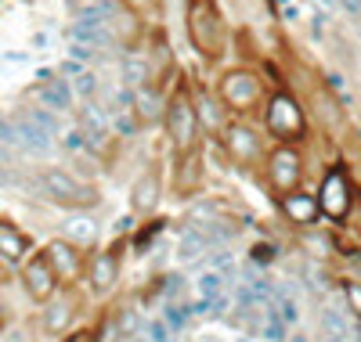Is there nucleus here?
I'll return each instance as SVG.
<instances>
[{
	"mask_svg": "<svg viewBox=\"0 0 361 342\" xmlns=\"http://www.w3.org/2000/svg\"><path fill=\"white\" fill-rule=\"evenodd\" d=\"M40 184H44V191H47L54 202H66V205H90V202L98 198L94 188H87V184L73 180L66 170H44Z\"/></svg>",
	"mask_w": 361,
	"mask_h": 342,
	"instance_id": "f257e3e1",
	"label": "nucleus"
},
{
	"mask_svg": "<svg viewBox=\"0 0 361 342\" xmlns=\"http://www.w3.org/2000/svg\"><path fill=\"white\" fill-rule=\"evenodd\" d=\"M54 281H58V274H54L47 256L29 260V267H25V289H29V296H33V299H51Z\"/></svg>",
	"mask_w": 361,
	"mask_h": 342,
	"instance_id": "f03ea898",
	"label": "nucleus"
},
{
	"mask_svg": "<svg viewBox=\"0 0 361 342\" xmlns=\"http://www.w3.org/2000/svg\"><path fill=\"white\" fill-rule=\"evenodd\" d=\"M166 127H170V137H173L180 148L192 141V134H195V115H192V108H188L185 98H173V101H170V108H166Z\"/></svg>",
	"mask_w": 361,
	"mask_h": 342,
	"instance_id": "7ed1b4c3",
	"label": "nucleus"
},
{
	"mask_svg": "<svg viewBox=\"0 0 361 342\" xmlns=\"http://www.w3.org/2000/svg\"><path fill=\"white\" fill-rule=\"evenodd\" d=\"M267 130L279 134V137H289L300 130V108L289 101V98H275V105L267 108Z\"/></svg>",
	"mask_w": 361,
	"mask_h": 342,
	"instance_id": "20e7f679",
	"label": "nucleus"
},
{
	"mask_svg": "<svg viewBox=\"0 0 361 342\" xmlns=\"http://www.w3.org/2000/svg\"><path fill=\"white\" fill-rule=\"evenodd\" d=\"M322 209L333 216V220H340L343 209H347V184H343L340 170H333L325 177V184H322Z\"/></svg>",
	"mask_w": 361,
	"mask_h": 342,
	"instance_id": "39448f33",
	"label": "nucleus"
},
{
	"mask_svg": "<svg viewBox=\"0 0 361 342\" xmlns=\"http://www.w3.org/2000/svg\"><path fill=\"white\" fill-rule=\"evenodd\" d=\"M192 37L199 47L206 51H217L221 47V29H217V15L206 11V8H195L192 11Z\"/></svg>",
	"mask_w": 361,
	"mask_h": 342,
	"instance_id": "423d86ee",
	"label": "nucleus"
},
{
	"mask_svg": "<svg viewBox=\"0 0 361 342\" xmlns=\"http://www.w3.org/2000/svg\"><path fill=\"white\" fill-rule=\"evenodd\" d=\"M271 180L279 184L282 191H289L293 184H296V177H300V159H296V151H289V148H279L275 155H271Z\"/></svg>",
	"mask_w": 361,
	"mask_h": 342,
	"instance_id": "0eeeda50",
	"label": "nucleus"
},
{
	"mask_svg": "<svg viewBox=\"0 0 361 342\" xmlns=\"http://www.w3.org/2000/svg\"><path fill=\"white\" fill-rule=\"evenodd\" d=\"M15 127V144H22L25 151H33V155H47L51 151V134H44L37 122H29L25 115L11 122Z\"/></svg>",
	"mask_w": 361,
	"mask_h": 342,
	"instance_id": "6e6552de",
	"label": "nucleus"
},
{
	"mask_svg": "<svg viewBox=\"0 0 361 342\" xmlns=\"http://www.w3.org/2000/svg\"><path fill=\"white\" fill-rule=\"evenodd\" d=\"M224 98H228L231 105H238V108L253 105V101H257V80L246 76V72H231V76L224 80Z\"/></svg>",
	"mask_w": 361,
	"mask_h": 342,
	"instance_id": "1a4fd4ad",
	"label": "nucleus"
},
{
	"mask_svg": "<svg viewBox=\"0 0 361 342\" xmlns=\"http://www.w3.org/2000/svg\"><path fill=\"white\" fill-rule=\"evenodd\" d=\"M69 37L83 47H105L112 44V33H109V25L105 22H90V18H76V25L69 29Z\"/></svg>",
	"mask_w": 361,
	"mask_h": 342,
	"instance_id": "9d476101",
	"label": "nucleus"
},
{
	"mask_svg": "<svg viewBox=\"0 0 361 342\" xmlns=\"http://www.w3.org/2000/svg\"><path fill=\"white\" fill-rule=\"evenodd\" d=\"M40 101L51 108V112H66L73 105V87L66 80H51L40 87Z\"/></svg>",
	"mask_w": 361,
	"mask_h": 342,
	"instance_id": "9b49d317",
	"label": "nucleus"
},
{
	"mask_svg": "<svg viewBox=\"0 0 361 342\" xmlns=\"http://www.w3.org/2000/svg\"><path fill=\"white\" fill-rule=\"evenodd\" d=\"M47 260H51V267H54V274H58V277H73V274L80 270L76 248H73V245H66V241H54Z\"/></svg>",
	"mask_w": 361,
	"mask_h": 342,
	"instance_id": "f8f14e48",
	"label": "nucleus"
},
{
	"mask_svg": "<svg viewBox=\"0 0 361 342\" xmlns=\"http://www.w3.org/2000/svg\"><path fill=\"white\" fill-rule=\"evenodd\" d=\"M112 281H116V260L109 253L94 256V267H90V289H94V292H109Z\"/></svg>",
	"mask_w": 361,
	"mask_h": 342,
	"instance_id": "ddd939ff",
	"label": "nucleus"
},
{
	"mask_svg": "<svg viewBox=\"0 0 361 342\" xmlns=\"http://www.w3.org/2000/svg\"><path fill=\"white\" fill-rule=\"evenodd\" d=\"M156 202H159V180H156L152 173H145V177L134 184V209L148 213Z\"/></svg>",
	"mask_w": 361,
	"mask_h": 342,
	"instance_id": "4468645a",
	"label": "nucleus"
},
{
	"mask_svg": "<svg viewBox=\"0 0 361 342\" xmlns=\"http://www.w3.org/2000/svg\"><path fill=\"white\" fill-rule=\"evenodd\" d=\"M286 213L293 216L296 224H314V216H318V205H314V198L311 195H289L286 198Z\"/></svg>",
	"mask_w": 361,
	"mask_h": 342,
	"instance_id": "2eb2a0df",
	"label": "nucleus"
},
{
	"mask_svg": "<svg viewBox=\"0 0 361 342\" xmlns=\"http://www.w3.org/2000/svg\"><path fill=\"white\" fill-rule=\"evenodd\" d=\"M206 245H209V241H206V234H202V231H195V227H188L185 234L177 238V256H180V260H195L199 253H206Z\"/></svg>",
	"mask_w": 361,
	"mask_h": 342,
	"instance_id": "dca6fc26",
	"label": "nucleus"
},
{
	"mask_svg": "<svg viewBox=\"0 0 361 342\" xmlns=\"http://www.w3.org/2000/svg\"><path fill=\"white\" fill-rule=\"evenodd\" d=\"M228 141H231V151L238 155V159H257V155H260V144H257V137H253L250 130H243V127H235Z\"/></svg>",
	"mask_w": 361,
	"mask_h": 342,
	"instance_id": "f3484780",
	"label": "nucleus"
},
{
	"mask_svg": "<svg viewBox=\"0 0 361 342\" xmlns=\"http://www.w3.org/2000/svg\"><path fill=\"white\" fill-rule=\"evenodd\" d=\"M22 253H25L22 234H15V231H8V227H0V256H4L8 263H15V260H22Z\"/></svg>",
	"mask_w": 361,
	"mask_h": 342,
	"instance_id": "a211bd4d",
	"label": "nucleus"
},
{
	"mask_svg": "<svg viewBox=\"0 0 361 342\" xmlns=\"http://www.w3.org/2000/svg\"><path fill=\"white\" fill-rule=\"evenodd\" d=\"M264 314H267V317H264V338H267V342H286V328H289V324L282 321L279 306H267Z\"/></svg>",
	"mask_w": 361,
	"mask_h": 342,
	"instance_id": "6ab92c4d",
	"label": "nucleus"
},
{
	"mask_svg": "<svg viewBox=\"0 0 361 342\" xmlns=\"http://www.w3.org/2000/svg\"><path fill=\"white\" fill-rule=\"evenodd\" d=\"M66 234H69L73 241H94V238H98V224L87 220V216H73V220L66 224Z\"/></svg>",
	"mask_w": 361,
	"mask_h": 342,
	"instance_id": "aec40b11",
	"label": "nucleus"
},
{
	"mask_svg": "<svg viewBox=\"0 0 361 342\" xmlns=\"http://www.w3.org/2000/svg\"><path fill=\"white\" fill-rule=\"evenodd\" d=\"M221 292H224V274L209 270V274L199 277V296H202V299H217Z\"/></svg>",
	"mask_w": 361,
	"mask_h": 342,
	"instance_id": "412c9836",
	"label": "nucleus"
},
{
	"mask_svg": "<svg viewBox=\"0 0 361 342\" xmlns=\"http://www.w3.org/2000/svg\"><path fill=\"white\" fill-rule=\"evenodd\" d=\"M123 80L141 87L148 80V65H145V58H123Z\"/></svg>",
	"mask_w": 361,
	"mask_h": 342,
	"instance_id": "4be33fe9",
	"label": "nucleus"
},
{
	"mask_svg": "<svg viewBox=\"0 0 361 342\" xmlns=\"http://www.w3.org/2000/svg\"><path fill=\"white\" fill-rule=\"evenodd\" d=\"M322 328L329 335H343L347 338V317L340 314V310H322Z\"/></svg>",
	"mask_w": 361,
	"mask_h": 342,
	"instance_id": "5701e85b",
	"label": "nucleus"
},
{
	"mask_svg": "<svg viewBox=\"0 0 361 342\" xmlns=\"http://www.w3.org/2000/svg\"><path fill=\"white\" fill-rule=\"evenodd\" d=\"M137 115L141 119H159V98L156 94H148V90H137Z\"/></svg>",
	"mask_w": 361,
	"mask_h": 342,
	"instance_id": "b1692460",
	"label": "nucleus"
},
{
	"mask_svg": "<svg viewBox=\"0 0 361 342\" xmlns=\"http://www.w3.org/2000/svg\"><path fill=\"white\" fill-rule=\"evenodd\" d=\"M25 119H29V122H37V127H40L44 134H51V137L58 134V119H54L51 112H44V108H29Z\"/></svg>",
	"mask_w": 361,
	"mask_h": 342,
	"instance_id": "393cba45",
	"label": "nucleus"
},
{
	"mask_svg": "<svg viewBox=\"0 0 361 342\" xmlns=\"http://www.w3.org/2000/svg\"><path fill=\"white\" fill-rule=\"evenodd\" d=\"M44 324H47V331H62V328L69 324V306H51L47 317H44Z\"/></svg>",
	"mask_w": 361,
	"mask_h": 342,
	"instance_id": "a878e982",
	"label": "nucleus"
},
{
	"mask_svg": "<svg viewBox=\"0 0 361 342\" xmlns=\"http://www.w3.org/2000/svg\"><path fill=\"white\" fill-rule=\"evenodd\" d=\"M83 127L94 134V137H102V130H105V115H102L94 105H87V108H83Z\"/></svg>",
	"mask_w": 361,
	"mask_h": 342,
	"instance_id": "bb28decb",
	"label": "nucleus"
},
{
	"mask_svg": "<svg viewBox=\"0 0 361 342\" xmlns=\"http://www.w3.org/2000/svg\"><path fill=\"white\" fill-rule=\"evenodd\" d=\"M188 314H192L188 306L170 303V306H166V324H170V328H185V324H188Z\"/></svg>",
	"mask_w": 361,
	"mask_h": 342,
	"instance_id": "cd10ccee",
	"label": "nucleus"
},
{
	"mask_svg": "<svg viewBox=\"0 0 361 342\" xmlns=\"http://www.w3.org/2000/svg\"><path fill=\"white\" fill-rule=\"evenodd\" d=\"M279 314H282L286 324H296V321H300V306H296L289 296H282V299H279Z\"/></svg>",
	"mask_w": 361,
	"mask_h": 342,
	"instance_id": "c85d7f7f",
	"label": "nucleus"
},
{
	"mask_svg": "<svg viewBox=\"0 0 361 342\" xmlns=\"http://www.w3.org/2000/svg\"><path fill=\"white\" fill-rule=\"evenodd\" d=\"M148 338L152 342H170V324L166 321H152L148 324Z\"/></svg>",
	"mask_w": 361,
	"mask_h": 342,
	"instance_id": "c756f323",
	"label": "nucleus"
},
{
	"mask_svg": "<svg viewBox=\"0 0 361 342\" xmlns=\"http://www.w3.org/2000/svg\"><path fill=\"white\" fill-rule=\"evenodd\" d=\"M94 90H98V80L90 76V72H80L76 76V94H94Z\"/></svg>",
	"mask_w": 361,
	"mask_h": 342,
	"instance_id": "7c9ffc66",
	"label": "nucleus"
},
{
	"mask_svg": "<svg viewBox=\"0 0 361 342\" xmlns=\"http://www.w3.org/2000/svg\"><path fill=\"white\" fill-rule=\"evenodd\" d=\"M347 303H350V310H354V314L361 317V285H347Z\"/></svg>",
	"mask_w": 361,
	"mask_h": 342,
	"instance_id": "2f4dec72",
	"label": "nucleus"
},
{
	"mask_svg": "<svg viewBox=\"0 0 361 342\" xmlns=\"http://www.w3.org/2000/svg\"><path fill=\"white\" fill-rule=\"evenodd\" d=\"M202 119L209 122V127H217V122H221V115H217V105H214V101H202Z\"/></svg>",
	"mask_w": 361,
	"mask_h": 342,
	"instance_id": "473e14b6",
	"label": "nucleus"
},
{
	"mask_svg": "<svg viewBox=\"0 0 361 342\" xmlns=\"http://www.w3.org/2000/svg\"><path fill=\"white\" fill-rule=\"evenodd\" d=\"M253 253H257V260H260V263H264V260H267V263L275 260V248H271V245H257Z\"/></svg>",
	"mask_w": 361,
	"mask_h": 342,
	"instance_id": "72a5a7b5",
	"label": "nucleus"
},
{
	"mask_svg": "<svg viewBox=\"0 0 361 342\" xmlns=\"http://www.w3.org/2000/svg\"><path fill=\"white\" fill-rule=\"evenodd\" d=\"M0 141L15 144V127H11V122H4V119H0Z\"/></svg>",
	"mask_w": 361,
	"mask_h": 342,
	"instance_id": "f704fd0d",
	"label": "nucleus"
},
{
	"mask_svg": "<svg viewBox=\"0 0 361 342\" xmlns=\"http://www.w3.org/2000/svg\"><path fill=\"white\" fill-rule=\"evenodd\" d=\"M340 4H343L350 15H357V11H361V0H340Z\"/></svg>",
	"mask_w": 361,
	"mask_h": 342,
	"instance_id": "c9c22d12",
	"label": "nucleus"
},
{
	"mask_svg": "<svg viewBox=\"0 0 361 342\" xmlns=\"http://www.w3.org/2000/svg\"><path fill=\"white\" fill-rule=\"evenodd\" d=\"M286 342H307V335H300V331H296V335H289Z\"/></svg>",
	"mask_w": 361,
	"mask_h": 342,
	"instance_id": "e433bc0d",
	"label": "nucleus"
},
{
	"mask_svg": "<svg viewBox=\"0 0 361 342\" xmlns=\"http://www.w3.org/2000/svg\"><path fill=\"white\" fill-rule=\"evenodd\" d=\"M73 342H83V335H76V338H73Z\"/></svg>",
	"mask_w": 361,
	"mask_h": 342,
	"instance_id": "4c0bfd02",
	"label": "nucleus"
},
{
	"mask_svg": "<svg viewBox=\"0 0 361 342\" xmlns=\"http://www.w3.org/2000/svg\"><path fill=\"white\" fill-rule=\"evenodd\" d=\"M235 342H246V338H235Z\"/></svg>",
	"mask_w": 361,
	"mask_h": 342,
	"instance_id": "58836bf2",
	"label": "nucleus"
},
{
	"mask_svg": "<svg viewBox=\"0 0 361 342\" xmlns=\"http://www.w3.org/2000/svg\"><path fill=\"white\" fill-rule=\"evenodd\" d=\"M357 33H361V22H357Z\"/></svg>",
	"mask_w": 361,
	"mask_h": 342,
	"instance_id": "ea45409f",
	"label": "nucleus"
},
{
	"mask_svg": "<svg viewBox=\"0 0 361 342\" xmlns=\"http://www.w3.org/2000/svg\"><path fill=\"white\" fill-rule=\"evenodd\" d=\"M0 277H4V270H0Z\"/></svg>",
	"mask_w": 361,
	"mask_h": 342,
	"instance_id": "a19ab883",
	"label": "nucleus"
}]
</instances>
